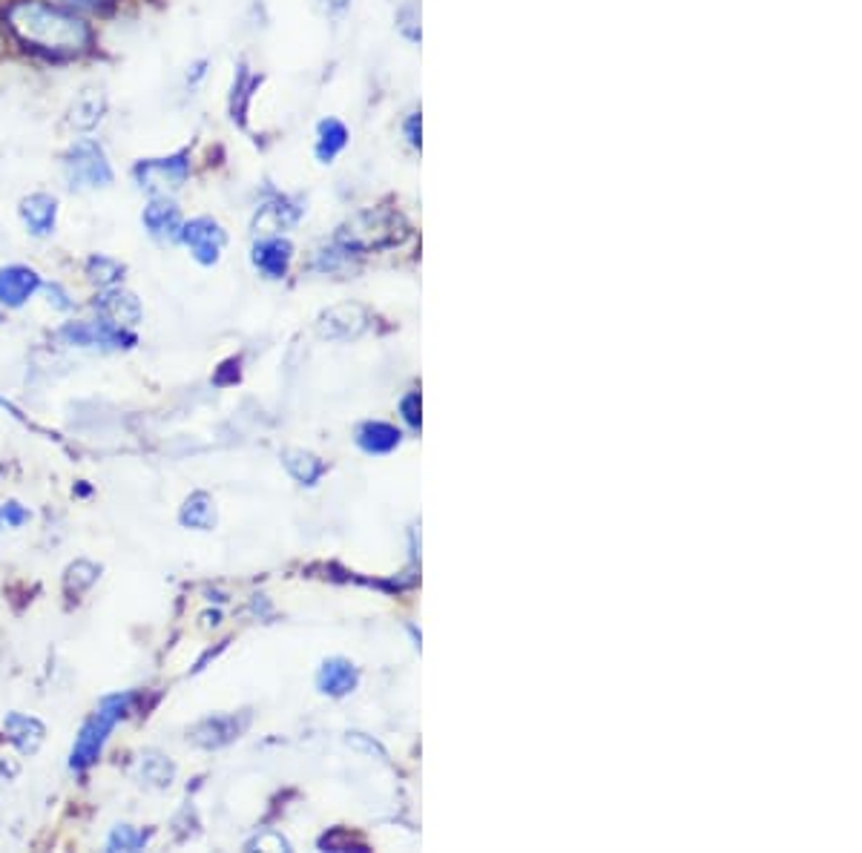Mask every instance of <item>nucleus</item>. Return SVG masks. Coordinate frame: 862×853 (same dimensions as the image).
<instances>
[{"instance_id":"6e6552de","label":"nucleus","mask_w":862,"mask_h":853,"mask_svg":"<svg viewBox=\"0 0 862 853\" xmlns=\"http://www.w3.org/2000/svg\"><path fill=\"white\" fill-rule=\"evenodd\" d=\"M107 110H110V101H107L104 87L90 83L84 90H78L67 107V127L78 136H90L107 119Z\"/></svg>"},{"instance_id":"a211bd4d","label":"nucleus","mask_w":862,"mask_h":853,"mask_svg":"<svg viewBox=\"0 0 862 853\" xmlns=\"http://www.w3.org/2000/svg\"><path fill=\"white\" fill-rule=\"evenodd\" d=\"M348 144V130L342 121L337 119H325L320 121V127H317V159L322 161V164H331V161L337 159V155L345 150Z\"/></svg>"},{"instance_id":"7ed1b4c3","label":"nucleus","mask_w":862,"mask_h":853,"mask_svg":"<svg viewBox=\"0 0 862 853\" xmlns=\"http://www.w3.org/2000/svg\"><path fill=\"white\" fill-rule=\"evenodd\" d=\"M405 239L403 219L391 210H365L337 230V244L348 253H369L400 244Z\"/></svg>"},{"instance_id":"39448f33","label":"nucleus","mask_w":862,"mask_h":853,"mask_svg":"<svg viewBox=\"0 0 862 853\" xmlns=\"http://www.w3.org/2000/svg\"><path fill=\"white\" fill-rule=\"evenodd\" d=\"M193 173V155L190 150H176L170 155H150L132 164L130 175L141 193L153 195H173L188 184Z\"/></svg>"},{"instance_id":"bb28decb","label":"nucleus","mask_w":862,"mask_h":853,"mask_svg":"<svg viewBox=\"0 0 862 853\" xmlns=\"http://www.w3.org/2000/svg\"><path fill=\"white\" fill-rule=\"evenodd\" d=\"M397 21H400V32H403L405 38H411V41H418L420 38V7L411 0V3H405L400 12H397Z\"/></svg>"},{"instance_id":"ddd939ff","label":"nucleus","mask_w":862,"mask_h":853,"mask_svg":"<svg viewBox=\"0 0 862 853\" xmlns=\"http://www.w3.org/2000/svg\"><path fill=\"white\" fill-rule=\"evenodd\" d=\"M369 325V313L360 305H337L328 313H322L320 320V333L328 340H351V337H360Z\"/></svg>"},{"instance_id":"f257e3e1","label":"nucleus","mask_w":862,"mask_h":853,"mask_svg":"<svg viewBox=\"0 0 862 853\" xmlns=\"http://www.w3.org/2000/svg\"><path fill=\"white\" fill-rule=\"evenodd\" d=\"M0 27L14 47L52 67L96 52V29L87 14L58 0H3Z\"/></svg>"},{"instance_id":"4468645a","label":"nucleus","mask_w":862,"mask_h":853,"mask_svg":"<svg viewBox=\"0 0 862 853\" xmlns=\"http://www.w3.org/2000/svg\"><path fill=\"white\" fill-rule=\"evenodd\" d=\"M293 244L282 237H268L253 248V264L257 271L268 279H282L291 268Z\"/></svg>"},{"instance_id":"2eb2a0df","label":"nucleus","mask_w":862,"mask_h":853,"mask_svg":"<svg viewBox=\"0 0 862 853\" xmlns=\"http://www.w3.org/2000/svg\"><path fill=\"white\" fill-rule=\"evenodd\" d=\"M244 722H237V715H213V719H204L202 724H196L190 730V739H193L199 747H224L242 733Z\"/></svg>"},{"instance_id":"2f4dec72","label":"nucleus","mask_w":862,"mask_h":853,"mask_svg":"<svg viewBox=\"0 0 862 853\" xmlns=\"http://www.w3.org/2000/svg\"><path fill=\"white\" fill-rule=\"evenodd\" d=\"M403 414L411 425H420V394H409L403 400Z\"/></svg>"},{"instance_id":"f8f14e48","label":"nucleus","mask_w":862,"mask_h":853,"mask_svg":"<svg viewBox=\"0 0 862 853\" xmlns=\"http://www.w3.org/2000/svg\"><path fill=\"white\" fill-rule=\"evenodd\" d=\"M96 311L98 317L104 322H110V325L116 328H124V331H130L132 325H139L141 322V302L136 293L124 291V288H104L101 291V297L96 299Z\"/></svg>"},{"instance_id":"4be33fe9","label":"nucleus","mask_w":862,"mask_h":853,"mask_svg":"<svg viewBox=\"0 0 862 853\" xmlns=\"http://www.w3.org/2000/svg\"><path fill=\"white\" fill-rule=\"evenodd\" d=\"M87 279H90L92 284H98L101 291H104V288H116V284L124 279V264L104 257V253H92V257L87 259Z\"/></svg>"},{"instance_id":"1a4fd4ad","label":"nucleus","mask_w":862,"mask_h":853,"mask_svg":"<svg viewBox=\"0 0 862 853\" xmlns=\"http://www.w3.org/2000/svg\"><path fill=\"white\" fill-rule=\"evenodd\" d=\"M141 224H144V230L156 242H179L184 215H181L179 204L173 202V195H153L144 204V210H141Z\"/></svg>"},{"instance_id":"dca6fc26","label":"nucleus","mask_w":862,"mask_h":853,"mask_svg":"<svg viewBox=\"0 0 862 853\" xmlns=\"http://www.w3.org/2000/svg\"><path fill=\"white\" fill-rule=\"evenodd\" d=\"M3 727H7L9 742L21 750L23 756H36L38 747H41V742H43V735H47V730H43V724L38 722V719H32V715H23V713H9L7 722H3Z\"/></svg>"},{"instance_id":"c756f323","label":"nucleus","mask_w":862,"mask_h":853,"mask_svg":"<svg viewBox=\"0 0 862 853\" xmlns=\"http://www.w3.org/2000/svg\"><path fill=\"white\" fill-rule=\"evenodd\" d=\"M47 291H49V305H56L58 311H70L72 302H70V297H67V293H63L61 284H58V282L47 284Z\"/></svg>"},{"instance_id":"9d476101","label":"nucleus","mask_w":862,"mask_h":853,"mask_svg":"<svg viewBox=\"0 0 862 853\" xmlns=\"http://www.w3.org/2000/svg\"><path fill=\"white\" fill-rule=\"evenodd\" d=\"M58 213H61L58 195L43 193V190L23 195L21 204H18V215H21L23 228H27L29 237L36 239H47L56 233Z\"/></svg>"},{"instance_id":"5701e85b","label":"nucleus","mask_w":862,"mask_h":853,"mask_svg":"<svg viewBox=\"0 0 862 853\" xmlns=\"http://www.w3.org/2000/svg\"><path fill=\"white\" fill-rule=\"evenodd\" d=\"M360 445L371 454H383V451H391L397 443H400V431L389 423H365L357 434Z\"/></svg>"},{"instance_id":"6ab92c4d","label":"nucleus","mask_w":862,"mask_h":853,"mask_svg":"<svg viewBox=\"0 0 862 853\" xmlns=\"http://www.w3.org/2000/svg\"><path fill=\"white\" fill-rule=\"evenodd\" d=\"M357 684V670L348 661H325L320 670V690L328 695H345Z\"/></svg>"},{"instance_id":"423d86ee","label":"nucleus","mask_w":862,"mask_h":853,"mask_svg":"<svg viewBox=\"0 0 862 853\" xmlns=\"http://www.w3.org/2000/svg\"><path fill=\"white\" fill-rule=\"evenodd\" d=\"M179 242L193 253L199 264H216L222 257L224 244H228V233L210 215H196V219L181 224Z\"/></svg>"},{"instance_id":"c85d7f7f","label":"nucleus","mask_w":862,"mask_h":853,"mask_svg":"<svg viewBox=\"0 0 862 853\" xmlns=\"http://www.w3.org/2000/svg\"><path fill=\"white\" fill-rule=\"evenodd\" d=\"M0 514H3V523H7V526H23V523L29 521V512L18 506V503H7V506L0 509Z\"/></svg>"},{"instance_id":"0eeeda50","label":"nucleus","mask_w":862,"mask_h":853,"mask_svg":"<svg viewBox=\"0 0 862 853\" xmlns=\"http://www.w3.org/2000/svg\"><path fill=\"white\" fill-rule=\"evenodd\" d=\"M63 342L81 348H132L136 345V333L124 331V328H116L104 320L96 322H67V325L58 331Z\"/></svg>"},{"instance_id":"b1692460","label":"nucleus","mask_w":862,"mask_h":853,"mask_svg":"<svg viewBox=\"0 0 862 853\" xmlns=\"http://www.w3.org/2000/svg\"><path fill=\"white\" fill-rule=\"evenodd\" d=\"M176 776V764L170 762L164 753H156V750H147L141 756V779L153 787H170Z\"/></svg>"},{"instance_id":"473e14b6","label":"nucleus","mask_w":862,"mask_h":853,"mask_svg":"<svg viewBox=\"0 0 862 853\" xmlns=\"http://www.w3.org/2000/svg\"><path fill=\"white\" fill-rule=\"evenodd\" d=\"M405 132H409L411 144L420 147V116H411L409 124H405Z\"/></svg>"},{"instance_id":"412c9836","label":"nucleus","mask_w":862,"mask_h":853,"mask_svg":"<svg viewBox=\"0 0 862 853\" xmlns=\"http://www.w3.org/2000/svg\"><path fill=\"white\" fill-rule=\"evenodd\" d=\"M285 469L300 480L302 486H313V483L322 478V472H325V463H322L320 458L308 454V451L291 449L285 451Z\"/></svg>"},{"instance_id":"f03ea898","label":"nucleus","mask_w":862,"mask_h":853,"mask_svg":"<svg viewBox=\"0 0 862 853\" xmlns=\"http://www.w3.org/2000/svg\"><path fill=\"white\" fill-rule=\"evenodd\" d=\"M61 175L72 193H98L112 188L116 170L104 144L92 136H78L61 153Z\"/></svg>"},{"instance_id":"20e7f679","label":"nucleus","mask_w":862,"mask_h":853,"mask_svg":"<svg viewBox=\"0 0 862 853\" xmlns=\"http://www.w3.org/2000/svg\"><path fill=\"white\" fill-rule=\"evenodd\" d=\"M130 704H132L130 693L107 695V699L98 704V710L87 719L84 727H81V733H78L76 739V747H72V756H70L72 771H84V767H90V764L98 762L107 739H110L112 727H116L121 719H127V713H130Z\"/></svg>"},{"instance_id":"72a5a7b5","label":"nucleus","mask_w":862,"mask_h":853,"mask_svg":"<svg viewBox=\"0 0 862 853\" xmlns=\"http://www.w3.org/2000/svg\"><path fill=\"white\" fill-rule=\"evenodd\" d=\"M204 67H208V63H204V61L193 63V76H190V72H188V83H199V81H202V78H204Z\"/></svg>"},{"instance_id":"9b49d317","label":"nucleus","mask_w":862,"mask_h":853,"mask_svg":"<svg viewBox=\"0 0 862 853\" xmlns=\"http://www.w3.org/2000/svg\"><path fill=\"white\" fill-rule=\"evenodd\" d=\"M41 273L29 264H7L0 268V305L23 308L41 291Z\"/></svg>"},{"instance_id":"cd10ccee","label":"nucleus","mask_w":862,"mask_h":853,"mask_svg":"<svg viewBox=\"0 0 862 853\" xmlns=\"http://www.w3.org/2000/svg\"><path fill=\"white\" fill-rule=\"evenodd\" d=\"M320 845L328 847V851H351V847H354V851H365V845H362V842H357V840H351V836H348L345 831L328 833V836H322V840H320Z\"/></svg>"},{"instance_id":"393cba45","label":"nucleus","mask_w":862,"mask_h":853,"mask_svg":"<svg viewBox=\"0 0 862 853\" xmlns=\"http://www.w3.org/2000/svg\"><path fill=\"white\" fill-rule=\"evenodd\" d=\"M101 575V569L90 561H76L70 569H67V575H63V586L70 595H84L90 590L92 583L98 581Z\"/></svg>"},{"instance_id":"c9c22d12","label":"nucleus","mask_w":862,"mask_h":853,"mask_svg":"<svg viewBox=\"0 0 862 853\" xmlns=\"http://www.w3.org/2000/svg\"><path fill=\"white\" fill-rule=\"evenodd\" d=\"M0 529H3V514H0Z\"/></svg>"},{"instance_id":"aec40b11","label":"nucleus","mask_w":862,"mask_h":853,"mask_svg":"<svg viewBox=\"0 0 862 853\" xmlns=\"http://www.w3.org/2000/svg\"><path fill=\"white\" fill-rule=\"evenodd\" d=\"M181 523L190 529H202V532L213 529L216 526V506H213V500H210V494H204V492L190 494L188 503H184V509H181Z\"/></svg>"},{"instance_id":"7c9ffc66","label":"nucleus","mask_w":862,"mask_h":853,"mask_svg":"<svg viewBox=\"0 0 862 853\" xmlns=\"http://www.w3.org/2000/svg\"><path fill=\"white\" fill-rule=\"evenodd\" d=\"M58 3H67V7L78 9V12H92V9L112 7V3H119V0H58Z\"/></svg>"},{"instance_id":"f704fd0d","label":"nucleus","mask_w":862,"mask_h":853,"mask_svg":"<svg viewBox=\"0 0 862 853\" xmlns=\"http://www.w3.org/2000/svg\"><path fill=\"white\" fill-rule=\"evenodd\" d=\"M325 3H331V7H345L348 0H325Z\"/></svg>"},{"instance_id":"f3484780","label":"nucleus","mask_w":862,"mask_h":853,"mask_svg":"<svg viewBox=\"0 0 862 853\" xmlns=\"http://www.w3.org/2000/svg\"><path fill=\"white\" fill-rule=\"evenodd\" d=\"M300 213L302 210L297 208V204H291L288 199L277 195V199H271V202H264L262 208H259L257 230H262V233H279V230L297 224Z\"/></svg>"},{"instance_id":"a878e982","label":"nucleus","mask_w":862,"mask_h":853,"mask_svg":"<svg viewBox=\"0 0 862 853\" xmlns=\"http://www.w3.org/2000/svg\"><path fill=\"white\" fill-rule=\"evenodd\" d=\"M153 833L150 831H136L130 825H119L116 831L110 833V851H139V847L147 845Z\"/></svg>"}]
</instances>
